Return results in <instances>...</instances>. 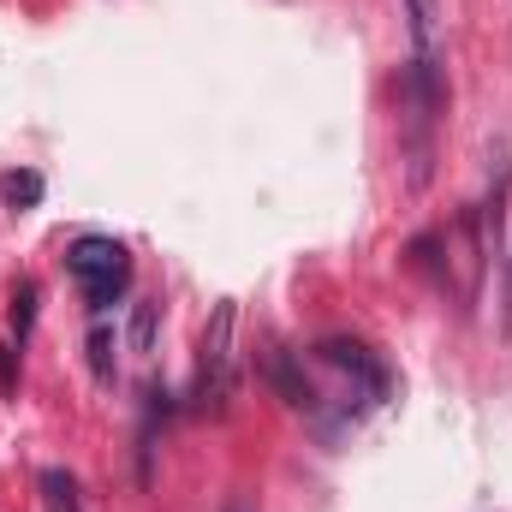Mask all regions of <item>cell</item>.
Segmentation results:
<instances>
[{"mask_svg":"<svg viewBox=\"0 0 512 512\" xmlns=\"http://www.w3.org/2000/svg\"><path fill=\"white\" fill-rule=\"evenodd\" d=\"M66 274L78 280L84 304H90L96 316H108V304H120L126 286H131V256H126V245L108 239V233H84V239L66 245Z\"/></svg>","mask_w":512,"mask_h":512,"instance_id":"6da1fadb","label":"cell"},{"mask_svg":"<svg viewBox=\"0 0 512 512\" xmlns=\"http://www.w3.org/2000/svg\"><path fill=\"white\" fill-rule=\"evenodd\" d=\"M233 304H215V322L203 328V346H197V405H227V393H233Z\"/></svg>","mask_w":512,"mask_h":512,"instance_id":"7a4b0ae2","label":"cell"},{"mask_svg":"<svg viewBox=\"0 0 512 512\" xmlns=\"http://www.w3.org/2000/svg\"><path fill=\"white\" fill-rule=\"evenodd\" d=\"M155 322H161V298H137L131 304V328H126L131 352H149L155 346Z\"/></svg>","mask_w":512,"mask_h":512,"instance_id":"3957f363","label":"cell"},{"mask_svg":"<svg viewBox=\"0 0 512 512\" xmlns=\"http://www.w3.org/2000/svg\"><path fill=\"white\" fill-rule=\"evenodd\" d=\"M114 346H120V334L96 316L90 322V370H96V382H114Z\"/></svg>","mask_w":512,"mask_h":512,"instance_id":"277c9868","label":"cell"},{"mask_svg":"<svg viewBox=\"0 0 512 512\" xmlns=\"http://www.w3.org/2000/svg\"><path fill=\"white\" fill-rule=\"evenodd\" d=\"M0 191H6L12 209H36V203H42V173H6Z\"/></svg>","mask_w":512,"mask_h":512,"instance_id":"5b68a950","label":"cell"},{"mask_svg":"<svg viewBox=\"0 0 512 512\" xmlns=\"http://www.w3.org/2000/svg\"><path fill=\"white\" fill-rule=\"evenodd\" d=\"M42 489H48V512H78V483L66 471H42Z\"/></svg>","mask_w":512,"mask_h":512,"instance_id":"8992f818","label":"cell"},{"mask_svg":"<svg viewBox=\"0 0 512 512\" xmlns=\"http://www.w3.org/2000/svg\"><path fill=\"white\" fill-rule=\"evenodd\" d=\"M36 298H42V286H36V280H24V286H18V310H12V340H18V346H24L30 322H36Z\"/></svg>","mask_w":512,"mask_h":512,"instance_id":"52a82bcc","label":"cell"},{"mask_svg":"<svg viewBox=\"0 0 512 512\" xmlns=\"http://www.w3.org/2000/svg\"><path fill=\"white\" fill-rule=\"evenodd\" d=\"M501 322L512 328V274H507V310H501Z\"/></svg>","mask_w":512,"mask_h":512,"instance_id":"ba28073f","label":"cell"}]
</instances>
